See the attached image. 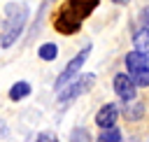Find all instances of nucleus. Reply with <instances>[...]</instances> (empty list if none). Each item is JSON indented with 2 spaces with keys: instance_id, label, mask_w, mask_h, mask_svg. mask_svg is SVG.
Instances as JSON below:
<instances>
[{
  "instance_id": "2",
  "label": "nucleus",
  "mask_w": 149,
  "mask_h": 142,
  "mask_svg": "<svg viewBox=\"0 0 149 142\" xmlns=\"http://www.w3.org/2000/svg\"><path fill=\"white\" fill-rule=\"evenodd\" d=\"M5 14H7V21H5V28L0 35V44L7 49L16 42V37L21 35V30L28 21V5L26 2H9Z\"/></svg>"
},
{
  "instance_id": "8",
  "label": "nucleus",
  "mask_w": 149,
  "mask_h": 142,
  "mask_svg": "<svg viewBox=\"0 0 149 142\" xmlns=\"http://www.w3.org/2000/svg\"><path fill=\"white\" fill-rule=\"evenodd\" d=\"M30 93V84L28 81H16L12 88H9V98L12 100H21V98H26Z\"/></svg>"
},
{
  "instance_id": "11",
  "label": "nucleus",
  "mask_w": 149,
  "mask_h": 142,
  "mask_svg": "<svg viewBox=\"0 0 149 142\" xmlns=\"http://www.w3.org/2000/svg\"><path fill=\"white\" fill-rule=\"evenodd\" d=\"M135 44H137V51L147 54V26L137 30V35H135Z\"/></svg>"
},
{
  "instance_id": "9",
  "label": "nucleus",
  "mask_w": 149,
  "mask_h": 142,
  "mask_svg": "<svg viewBox=\"0 0 149 142\" xmlns=\"http://www.w3.org/2000/svg\"><path fill=\"white\" fill-rule=\"evenodd\" d=\"M98 142H123V140H121V133L112 126V128H102V133H100Z\"/></svg>"
},
{
  "instance_id": "10",
  "label": "nucleus",
  "mask_w": 149,
  "mask_h": 142,
  "mask_svg": "<svg viewBox=\"0 0 149 142\" xmlns=\"http://www.w3.org/2000/svg\"><path fill=\"white\" fill-rule=\"evenodd\" d=\"M56 56H58V47H56V44L47 42V44L40 47V58H42V61H54Z\"/></svg>"
},
{
  "instance_id": "3",
  "label": "nucleus",
  "mask_w": 149,
  "mask_h": 142,
  "mask_svg": "<svg viewBox=\"0 0 149 142\" xmlns=\"http://www.w3.org/2000/svg\"><path fill=\"white\" fill-rule=\"evenodd\" d=\"M126 65L130 72V79L135 86H147L149 84V65H147V54L142 51H130L126 56Z\"/></svg>"
},
{
  "instance_id": "4",
  "label": "nucleus",
  "mask_w": 149,
  "mask_h": 142,
  "mask_svg": "<svg viewBox=\"0 0 149 142\" xmlns=\"http://www.w3.org/2000/svg\"><path fill=\"white\" fill-rule=\"evenodd\" d=\"M93 81H95V74H81L77 81H72L65 91H61V95H58V102L61 105H68V102H72L74 98H79L81 93H86L91 86H93Z\"/></svg>"
},
{
  "instance_id": "6",
  "label": "nucleus",
  "mask_w": 149,
  "mask_h": 142,
  "mask_svg": "<svg viewBox=\"0 0 149 142\" xmlns=\"http://www.w3.org/2000/svg\"><path fill=\"white\" fill-rule=\"evenodd\" d=\"M114 91H116V95H119L123 102H128V100L135 98V84H133V79L126 77V74H116V77H114Z\"/></svg>"
},
{
  "instance_id": "13",
  "label": "nucleus",
  "mask_w": 149,
  "mask_h": 142,
  "mask_svg": "<svg viewBox=\"0 0 149 142\" xmlns=\"http://www.w3.org/2000/svg\"><path fill=\"white\" fill-rule=\"evenodd\" d=\"M112 2H116V5H126L128 0H112Z\"/></svg>"
},
{
  "instance_id": "1",
  "label": "nucleus",
  "mask_w": 149,
  "mask_h": 142,
  "mask_svg": "<svg viewBox=\"0 0 149 142\" xmlns=\"http://www.w3.org/2000/svg\"><path fill=\"white\" fill-rule=\"evenodd\" d=\"M98 5H100V0H68V2L58 9V14H56V19H54V28H56L61 35H72V33H77V30L81 28L84 19H88L91 12H93Z\"/></svg>"
},
{
  "instance_id": "12",
  "label": "nucleus",
  "mask_w": 149,
  "mask_h": 142,
  "mask_svg": "<svg viewBox=\"0 0 149 142\" xmlns=\"http://www.w3.org/2000/svg\"><path fill=\"white\" fill-rule=\"evenodd\" d=\"M35 142H58V137H56L54 133H42V135H40Z\"/></svg>"
},
{
  "instance_id": "5",
  "label": "nucleus",
  "mask_w": 149,
  "mask_h": 142,
  "mask_svg": "<svg viewBox=\"0 0 149 142\" xmlns=\"http://www.w3.org/2000/svg\"><path fill=\"white\" fill-rule=\"evenodd\" d=\"M88 54H91V44H88V47H84V49H81V51H79V54H77V56H74V58L65 65V70L58 74V79H56V84H54V86H56V88H63V86H65V84H68V81H70L77 72H79V68L86 63Z\"/></svg>"
},
{
  "instance_id": "7",
  "label": "nucleus",
  "mask_w": 149,
  "mask_h": 142,
  "mask_svg": "<svg viewBox=\"0 0 149 142\" xmlns=\"http://www.w3.org/2000/svg\"><path fill=\"white\" fill-rule=\"evenodd\" d=\"M116 116H119L116 105H114V102H107V105H102L100 112L95 114V123H98L100 128H112V126L116 123Z\"/></svg>"
}]
</instances>
